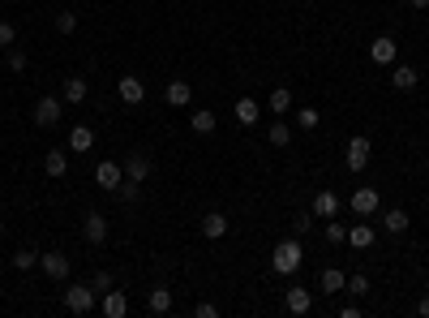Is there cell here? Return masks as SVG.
Here are the masks:
<instances>
[{
  "label": "cell",
  "mask_w": 429,
  "mask_h": 318,
  "mask_svg": "<svg viewBox=\"0 0 429 318\" xmlns=\"http://www.w3.org/2000/svg\"><path fill=\"white\" fill-rule=\"evenodd\" d=\"M416 82H421V78H416L412 65H395V73H391V86H395V90H412Z\"/></svg>",
  "instance_id": "obj_24"
},
{
  "label": "cell",
  "mask_w": 429,
  "mask_h": 318,
  "mask_svg": "<svg viewBox=\"0 0 429 318\" xmlns=\"http://www.w3.org/2000/svg\"><path fill=\"white\" fill-rule=\"evenodd\" d=\"M300 262H305V246H300V237L280 241V246H275V254H270V267H275L280 276H296Z\"/></svg>",
  "instance_id": "obj_1"
},
{
  "label": "cell",
  "mask_w": 429,
  "mask_h": 318,
  "mask_svg": "<svg viewBox=\"0 0 429 318\" xmlns=\"http://www.w3.org/2000/svg\"><path fill=\"white\" fill-rule=\"evenodd\" d=\"M223 232H228V215H219V211L202 215V237H207V241H219Z\"/></svg>",
  "instance_id": "obj_18"
},
{
  "label": "cell",
  "mask_w": 429,
  "mask_h": 318,
  "mask_svg": "<svg viewBox=\"0 0 429 318\" xmlns=\"http://www.w3.org/2000/svg\"><path fill=\"white\" fill-rule=\"evenodd\" d=\"M56 31H60V35H78V13L60 9V13H56Z\"/></svg>",
  "instance_id": "obj_29"
},
{
  "label": "cell",
  "mask_w": 429,
  "mask_h": 318,
  "mask_svg": "<svg viewBox=\"0 0 429 318\" xmlns=\"http://www.w3.org/2000/svg\"><path fill=\"white\" fill-rule=\"evenodd\" d=\"M193 314H197V318H215V301H197Z\"/></svg>",
  "instance_id": "obj_39"
},
{
  "label": "cell",
  "mask_w": 429,
  "mask_h": 318,
  "mask_svg": "<svg viewBox=\"0 0 429 318\" xmlns=\"http://www.w3.org/2000/svg\"><path fill=\"white\" fill-rule=\"evenodd\" d=\"M86 90H90V86H86L82 78H65V86H60V100H65V104H82V100H86Z\"/></svg>",
  "instance_id": "obj_25"
},
{
  "label": "cell",
  "mask_w": 429,
  "mask_h": 318,
  "mask_svg": "<svg viewBox=\"0 0 429 318\" xmlns=\"http://www.w3.org/2000/svg\"><path fill=\"white\" fill-rule=\"evenodd\" d=\"M65 305H69L73 314H90V310H95V288H90V284H69V288H65Z\"/></svg>",
  "instance_id": "obj_4"
},
{
  "label": "cell",
  "mask_w": 429,
  "mask_h": 318,
  "mask_svg": "<svg viewBox=\"0 0 429 318\" xmlns=\"http://www.w3.org/2000/svg\"><path fill=\"white\" fill-rule=\"evenodd\" d=\"M0 237H5V219H0Z\"/></svg>",
  "instance_id": "obj_43"
},
{
  "label": "cell",
  "mask_w": 429,
  "mask_h": 318,
  "mask_svg": "<svg viewBox=\"0 0 429 318\" xmlns=\"http://www.w3.org/2000/svg\"><path fill=\"white\" fill-rule=\"evenodd\" d=\"M82 237L90 241V246H104V241H108V215H104V211H86V219H82Z\"/></svg>",
  "instance_id": "obj_7"
},
{
  "label": "cell",
  "mask_w": 429,
  "mask_h": 318,
  "mask_svg": "<svg viewBox=\"0 0 429 318\" xmlns=\"http://www.w3.org/2000/svg\"><path fill=\"white\" fill-rule=\"evenodd\" d=\"M90 288H95V292H108V288H112V271H95V276H90Z\"/></svg>",
  "instance_id": "obj_37"
},
{
  "label": "cell",
  "mask_w": 429,
  "mask_h": 318,
  "mask_svg": "<svg viewBox=\"0 0 429 318\" xmlns=\"http://www.w3.org/2000/svg\"><path fill=\"white\" fill-rule=\"evenodd\" d=\"M39 267H43V276H47V280H69V271H73L69 254H60V250H47V254H39Z\"/></svg>",
  "instance_id": "obj_3"
},
{
  "label": "cell",
  "mask_w": 429,
  "mask_h": 318,
  "mask_svg": "<svg viewBox=\"0 0 429 318\" xmlns=\"http://www.w3.org/2000/svg\"><path fill=\"white\" fill-rule=\"evenodd\" d=\"M146 310H150V314H168V310H172V288H163V284L150 288V292H146Z\"/></svg>",
  "instance_id": "obj_20"
},
{
  "label": "cell",
  "mask_w": 429,
  "mask_h": 318,
  "mask_svg": "<svg viewBox=\"0 0 429 318\" xmlns=\"http://www.w3.org/2000/svg\"><path fill=\"white\" fill-rule=\"evenodd\" d=\"M416 314H421V318H429V297H421V301H416Z\"/></svg>",
  "instance_id": "obj_41"
},
{
  "label": "cell",
  "mask_w": 429,
  "mask_h": 318,
  "mask_svg": "<svg viewBox=\"0 0 429 318\" xmlns=\"http://www.w3.org/2000/svg\"><path fill=\"white\" fill-rule=\"evenodd\" d=\"M373 237H378L373 224H352V228H348V246H352V250H369Z\"/></svg>",
  "instance_id": "obj_19"
},
{
  "label": "cell",
  "mask_w": 429,
  "mask_h": 318,
  "mask_svg": "<svg viewBox=\"0 0 429 318\" xmlns=\"http://www.w3.org/2000/svg\"><path fill=\"white\" fill-rule=\"evenodd\" d=\"M408 5H412V9H421V13H425V9H429V0H408Z\"/></svg>",
  "instance_id": "obj_42"
},
{
  "label": "cell",
  "mask_w": 429,
  "mask_h": 318,
  "mask_svg": "<svg viewBox=\"0 0 429 318\" xmlns=\"http://www.w3.org/2000/svg\"><path fill=\"white\" fill-rule=\"evenodd\" d=\"M284 305H288V314H309V310H314V292L300 288V284H292V288L284 292Z\"/></svg>",
  "instance_id": "obj_11"
},
{
  "label": "cell",
  "mask_w": 429,
  "mask_h": 318,
  "mask_svg": "<svg viewBox=\"0 0 429 318\" xmlns=\"http://www.w3.org/2000/svg\"><path fill=\"white\" fill-rule=\"evenodd\" d=\"M369 155H373L369 138H365V134H357V138L343 146V164H348V173H365V168H369Z\"/></svg>",
  "instance_id": "obj_2"
},
{
  "label": "cell",
  "mask_w": 429,
  "mask_h": 318,
  "mask_svg": "<svg viewBox=\"0 0 429 318\" xmlns=\"http://www.w3.org/2000/svg\"><path fill=\"white\" fill-rule=\"evenodd\" d=\"M99 310H104L108 318H124V314H129V301H124V292L112 284V288L104 292V301H99Z\"/></svg>",
  "instance_id": "obj_14"
},
{
  "label": "cell",
  "mask_w": 429,
  "mask_h": 318,
  "mask_svg": "<svg viewBox=\"0 0 429 318\" xmlns=\"http://www.w3.org/2000/svg\"><path fill=\"white\" fill-rule=\"evenodd\" d=\"M150 155H142V151H129L124 155V181H138V185H146V177H150Z\"/></svg>",
  "instance_id": "obj_8"
},
{
  "label": "cell",
  "mask_w": 429,
  "mask_h": 318,
  "mask_svg": "<svg viewBox=\"0 0 429 318\" xmlns=\"http://www.w3.org/2000/svg\"><path fill=\"white\" fill-rule=\"evenodd\" d=\"M266 108H270L275 116H288V112H292V90H288V86H275L270 100H266Z\"/></svg>",
  "instance_id": "obj_22"
},
{
  "label": "cell",
  "mask_w": 429,
  "mask_h": 318,
  "mask_svg": "<svg viewBox=\"0 0 429 318\" xmlns=\"http://www.w3.org/2000/svg\"><path fill=\"white\" fill-rule=\"evenodd\" d=\"M5 61H9V73L26 69V52H22V47H5Z\"/></svg>",
  "instance_id": "obj_34"
},
{
  "label": "cell",
  "mask_w": 429,
  "mask_h": 318,
  "mask_svg": "<svg viewBox=\"0 0 429 318\" xmlns=\"http://www.w3.org/2000/svg\"><path fill=\"white\" fill-rule=\"evenodd\" d=\"M163 100H168L172 108H189V100H193V86H189V82H181V78H172V82L163 86Z\"/></svg>",
  "instance_id": "obj_15"
},
{
  "label": "cell",
  "mask_w": 429,
  "mask_h": 318,
  "mask_svg": "<svg viewBox=\"0 0 429 318\" xmlns=\"http://www.w3.org/2000/svg\"><path fill=\"white\" fill-rule=\"evenodd\" d=\"M348 207H352V215H373L378 207H382V198H378V189H373V185H361V189H352Z\"/></svg>",
  "instance_id": "obj_6"
},
{
  "label": "cell",
  "mask_w": 429,
  "mask_h": 318,
  "mask_svg": "<svg viewBox=\"0 0 429 318\" xmlns=\"http://www.w3.org/2000/svg\"><path fill=\"white\" fill-rule=\"evenodd\" d=\"M189 125H193V134H215V112L211 108H197L189 116Z\"/></svg>",
  "instance_id": "obj_27"
},
{
  "label": "cell",
  "mask_w": 429,
  "mask_h": 318,
  "mask_svg": "<svg viewBox=\"0 0 429 318\" xmlns=\"http://www.w3.org/2000/svg\"><path fill=\"white\" fill-rule=\"evenodd\" d=\"M232 116L241 120V125H245V129H254V125H258V120H262V104H258V100H249V95H245V100H236V108H232Z\"/></svg>",
  "instance_id": "obj_13"
},
{
  "label": "cell",
  "mask_w": 429,
  "mask_h": 318,
  "mask_svg": "<svg viewBox=\"0 0 429 318\" xmlns=\"http://www.w3.org/2000/svg\"><path fill=\"white\" fill-rule=\"evenodd\" d=\"M35 125H43V129L60 125V100L56 95H43V100L35 104Z\"/></svg>",
  "instance_id": "obj_9"
},
{
  "label": "cell",
  "mask_w": 429,
  "mask_h": 318,
  "mask_svg": "<svg viewBox=\"0 0 429 318\" xmlns=\"http://www.w3.org/2000/svg\"><path fill=\"white\" fill-rule=\"evenodd\" d=\"M343 284H348V271H339V267H326V271L318 276V292H326V297L343 292Z\"/></svg>",
  "instance_id": "obj_16"
},
{
  "label": "cell",
  "mask_w": 429,
  "mask_h": 318,
  "mask_svg": "<svg viewBox=\"0 0 429 318\" xmlns=\"http://www.w3.org/2000/svg\"><path fill=\"white\" fill-rule=\"evenodd\" d=\"M314 228V215H292V237H305Z\"/></svg>",
  "instance_id": "obj_35"
},
{
  "label": "cell",
  "mask_w": 429,
  "mask_h": 318,
  "mask_svg": "<svg viewBox=\"0 0 429 318\" xmlns=\"http://www.w3.org/2000/svg\"><path fill=\"white\" fill-rule=\"evenodd\" d=\"M395 56H399V43H395L391 35H378V39L369 43V61H373V65H395Z\"/></svg>",
  "instance_id": "obj_10"
},
{
  "label": "cell",
  "mask_w": 429,
  "mask_h": 318,
  "mask_svg": "<svg viewBox=\"0 0 429 318\" xmlns=\"http://www.w3.org/2000/svg\"><path fill=\"white\" fill-rule=\"evenodd\" d=\"M90 146H95V129L90 125H73L69 129V151L82 155V151H90Z\"/></svg>",
  "instance_id": "obj_21"
},
{
  "label": "cell",
  "mask_w": 429,
  "mask_h": 318,
  "mask_svg": "<svg viewBox=\"0 0 429 318\" xmlns=\"http://www.w3.org/2000/svg\"><path fill=\"white\" fill-rule=\"evenodd\" d=\"M95 181H99V189L116 193V189L124 185V164H116V159H104V164L95 168Z\"/></svg>",
  "instance_id": "obj_5"
},
{
  "label": "cell",
  "mask_w": 429,
  "mask_h": 318,
  "mask_svg": "<svg viewBox=\"0 0 429 318\" xmlns=\"http://www.w3.org/2000/svg\"><path fill=\"white\" fill-rule=\"evenodd\" d=\"M17 43V26L13 22H0V47H13Z\"/></svg>",
  "instance_id": "obj_36"
},
{
  "label": "cell",
  "mask_w": 429,
  "mask_h": 318,
  "mask_svg": "<svg viewBox=\"0 0 429 318\" xmlns=\"http://www.w3.org/2000/svg\"><path fill=\"white\" fill-rule=\"evenodd\" d=\"M292 116H296V129H318V120H322L318 108H296Z\"/></svg>",
  "instance_id": "obj_30"
},
{
  "label": "cell",
  "mask_w": 429,
  "mask_h": 318,
  "mask_svg": "<svg viewBox=\"0 0 429 318\" xmlns=\"http://www.w3.org/2000/svg\"><path fill=\"white\" fill-rule=\"evenodd\" d=\"M382 228H387V232H395V237H399V232H408V211H403V207H391V211L382 215Z\"/></svg>",
  "instance_id": "obj_26"
},
{
  "label": "cell",
  "mask_w": 429,
  "mask_h": 318,
  "mask_svg": "<svg viewBox=\"0 0 429 318\" xmlns=\"http://www.w3.org/2000/svg\"><path fill=\"white\" fill-rule=\"evenodd\" d=\"M116 193H120L124 202H138V193H142V189H138V181H124V185H120Z\"/></svg>",
  "instance_id": "obj_38"
},
{
  "label": "cell",
  "mask_w": 429,
  "mask_h": 318,
  "mask_svg": "<svg viewBox=\"0 0 429 318\" xmlns=\"http://www.w3.org/2000/svg\"><path fill=\"white\" fill-rule=\"evenodd\" d=\"M43 173L47 177H65L69 173V155L65 151H43Z\"/></svg>",
  "instance_id": "obj_23"
},
{
  "label": "cell",
  "mask_w": 429,
  "mask_h": 318,
  "mask_svg": "<svg viewBox=\"0 0 429 318\" xmlns=\"http://www.w3.org/2000/svg\"><path fill=\"white\" fill-rule=\"evenodd\" d=\"M326 241H331V246H343V241H348V224H339V219H326Z\"/></svg>",
  "instance_id": "obj_31"
},
{
  "label": "cell",
  "mask_w": 429,
  "mask_h": 318,
  "mask_svg": "<svg viewBox=\"0 0 429 318\" xmlns=\"http://www.w3.org/2000/svg\"><path fill=\"white\" fill-rule=\"evenodd\" d=\"M339 318H361V305H357V301L343 305V310H339Z\"/></svg>",
  "instance_id": "obj_40"
},
{
  "label": "cell",
  "mask_w": 429,
  "mask_h": 318,
  "mask_svg": "<svg viewBox=\"0 0 429 318\" xmlns=\"http://www.w3.org/2000/svg\"><path fill=\"white\" fill-rule=\"evenodd\" d=\"M292 5H305V0H292Z\"/></svg>",
  "instance_id": "obj_44"
},
{
  "label": "cell",
  "mask_w": 429,
  "mask_h": 318,
  "mask_svg": "<svg viewBox=\"0 0 429 318\" xmlns=\"http://www.w3.org/2000/svg\"><path fill=\"white\" fill-rule=\"evenodd\" d=\"M314 215H318V219H335V215H339V193L318 189V198H314Z\"/></svg>",
  "instance_id": "obj_17"
},
{
  "label": "cell",
  "mask_w": 429,
  "mask_h": 318,
  "mask_svg": "<svg viewBox=\"0 0 429 318\" xmlns=\"http://www.w3.org/2000/svg\"><path fill=\"white\" fill-rule=\"evenodd\" d=\"M266 138H270V146H288V142H292V125L280 116V120H275V125L266 129Z\"/></svg>",
  "instance_id": "obj_28"
},
{
  "label": "cell",
  "mask_w": 429,
  "mask_h": 318,
  "mask_svg": "<svg viewBox=\"0 0 429 318\" xmlns=\"http://www.w3.org/2000/svg\"><path fill=\"white\" fill-rule=\"evenodd\" d=\"M116 95H120L124 104H142V100H146V82L133 78V73H124V78L116 82Z\"/></svg>",
  "instance_id": "obj_12"
},
{
  "label": "cell",
  "mask_w": 429,
  "mask_h": 318,
  "mask_svg": "<svg viewBox=\"0 0 429 318\" xmlns=\"http://www.w3.org/2000/svg\"><path fill=\"white\" fill-rule=\"evenodd\" d=\"M13 267H17V271H31V267H39V254H35V250H17V254H13Z\"/></svg>",
  "instance_id": "obj_33"
},
{
  "label": "cell",
  "mask_w": 429,
  "mask_h": 318,
  "mask_svg": "<svg viewBox=\"0 0 429 318\" xmlns=\"http://www.w3.org/2000/svg\"><path fill=\"white\" fill-rule=\"evenodd\" d=\"M343 292H352V297H365V292H369V280H365L361 271H352L348 284H343Z\"/></svg>",
  "instance_id": "obj_32"
}]
</instances>
